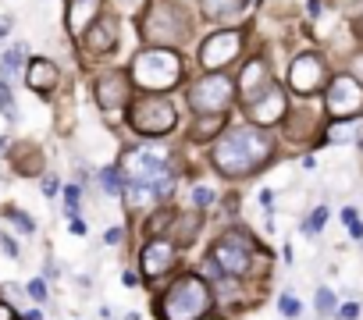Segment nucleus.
Instances as JSON below:
<instances>
[{
	"mask_svg": "<svg viewBox=\"0 0 363 320\" xmlns=\"http://www.w3.org/2000/svg\"><path fill=\"white\" fill-rule=\"evenodd\" d=\"M271 153V139L264 132H253V128H239L232 135H225L218 146H214V164L221 175L228 178H239L246 171H253L260 160H267Z\"/></svg>",
	"mask_w": 363,
	"mask_h": 320,
	"instance_id": "obj_1",
	"label": "nucleus"
},
{
	"mask_svg": "<svg viewBox=\"0 0 363 320\" xmlns=\"http://www.w3.org/2000/svg\"><path fill=\"white\" fill-rule=\"evenodd\" d=\"M182 79V61L174 50H143L135 54L132 61V82L157 93V89H167Z\"/></svg>",
	"mask_w": 363,
	"mask_h": 320,
	"instance_id": "obj_2",
	"label": "nucleus"
},
{
	"mask_svg": "<svg viewBox=\"0 0 363 320\" xmlns=\"http://www.w3.org/2000/svg\"><path fill=\"white\" fill-rule=\"evenodd\" d=\"M207 309H211V292L196 274L174 281L164 295V320H200Z\"/></svg>",
	"mask_w": 363,
	"mask_h": 320,
	"instance_id": "obj_3",
	"label": "nucleus"
},
{
	"mask_svg": "<svg viewBox=\"0 0 363 320\" xmlns=\"http://www.w3.org/2000/svg\"><path fill=\"white\" fill-rule=\"evenodd\" d=\"M128 121H132V128H135L139 135H150V139H157V135H167V132L174 128V107H171V100L146 96V100L132 103V110H128Z\"/></svg>",
	"mask_w": 363,
	"mask_h": 320,
	"instance_id": "obj_4",
	"label": "nucleus"
},
{
	"mask_svg": "<svg viewBox=\"0 0 363 320\" xmlns=\"http://www.w3.org/2000/svg\"><path fill=\"white\" fill-rule=\"evenodd\" d=\"M232 79H225V75H207V79H200L193 89H189V103H193V110L196 114H221L225 107H228V100H232Z\"/></svg>",
	"mask_w": 363,
	"mask_h": 320,
	"instance_id": "obj_5",
	"label": "nucleus"
},
{
	"mask_svg": "<svg viewBox=\"0 0 363 320\" xmlns=\"http://www.w3.org/2000/svg\"><path fill=\"white\" fill-rule=\"evenodd\" d=\"M171 22H182V11L174 4H153L139 29L150 43H178L186 36V25H171Z\"/></svg>",
	"mask_w": 363,
	"mask_h": 320,
	"instance_id": "obj_6",
	"label": "nucleus"
},
{
	"mask_svg": "<svg viewBox=\"0 0 363 320\" xmlns=\"http://www.w3.org/2000/svg\"><path fill=\"white\" fill-rule=\"evenodd\" d=\"M121 171H125L132 182H146V185H153L160 175H167V153L157 149V146H139V149L125 153Z\"/></svg>",
	"mask_w": 363,
	"mask_h": 320,
	"instance_id": "obj_7",
	"label": "nucleus"
},
{
	"mask_svg": "<svg viewBox=\"0 0 363 320\" xmlns=\"http://www.w3.org/2000/svg\"><path fill=\"white\" fill-rule=\"evenodd\" d=\"M250 249H253V246H250L246 235L228 232V235L218 239V246H214V260H218V267H221L225 274L242 278V274L250 270V263H253V253H250Z\"/></svg>",
	"mask_w": 363,
	"mask_h": 320,
	"instance_id": "obj_8",
	"label": "nucleus"
},
{
	"mask_svg": "<svg viewBox=\"0 0 363 320\" xmlns=\"http://www.w3.org/2000/svg\"><path fill=\"white\" fill-rule=\"evenodd\" d=\"M328 110L338 118V121H349L363 110V86L352 79V75H338L328 89Z\"/></svg>",
	"mask_w": 363,
	"mask_h": 320,
	"instance_id": "obj_9",
	"label": "nucleus"
},
{
	"mask_svg": "<svg viewBox=\"0 0 363 320\" xmlns=\"http://www.w3.org/2000/svg\"><path fill=\"white\" fill-rule=\"evenodd\" d=\"M239 47H242V36H239L235 29H228V33H218V36H211V40L203 43V54H200V61H203V68L218 72V68H225L228 61H235Z\"/></svg>",
	"mask_w": 363,
	"mask_h": 320,
	"instance_id": "obj_10",
	"label": "nucleus"
},
{
	"mask_svg": "<svg viewBox=\"0 0 363 320\" xmlns=\"http://www.w3.org/2000/svg\"><path fill=\"white\" fill-rule=\"evenodd\" d=\"M289 82H292V89L303 93V96L317 93V89L324 86V61H320L317 54L296 57V61H292V72H289Z\"/></svg>",
	"mask_w": 363,
	"mask_h": 320,
	"instance_id": "obj_11",
	"label": "nucleus"
},
{
	"mask_svg": "<svg viewBox=\"0 0 363 320\" xmlns=\"http://www.w3.org/2000/svg\"><path fill=\"white\" fill-rule=\"evenodd\" d=\"M128 96H132V89H128V79L121 75V72H111V75H100L96 79V103L104 107V110H118V107H125L128 103Z\"/></svg>",
	"mask_w": 363,
	"mask_h": 320,
	"instance_id": "obj_12",
	"label": "nucleus"
},
{
	"mask_svg": "<svg viewBox=\"0 0 363 320\" xmlns=\"http://www.w3.org/2000/svg\"><path fill=\"white\" fill-rule=\"evenodd\" d=\"M281 114H285V93L274 86L267 89V96H257L250 103V118L257 125H274V121H281Z\"/></svg>",
	"mask_w": 363,
	"mask_h": 320,
	"instance_id": "obj_13",
	"label": "nucleus"
},
{
	"mask_svg": "<svg viewBox=\"0 0 363 320\" xmlns=\"http://www.w3.org/2000/svg\"><path fill=\"white\" fill-rule=\"evenodd\" d=\"M171 263H174V246H171L167 239H153V242L143 249V274H146V278L164 274Z\"/></svg>",
	"mask_w": 363,
	"mask_h": 320,
	"instance_id": "obj_14",
	"label": "nucleus"
},
{
	"mask_svg": "<svg viewBox=\"0 0 363 320\" xmlns=\"http://www.w3.org/2000/svg\"><path fill=\"white\" fill-rule=\"evenodd\" d=\"M100 4H104V0H68V29L75 36H86L89 25L100 15Z\"/></svg>",
	"mask_w": 363,
	"mask_h": 320,
	"instance_id": "obj_15",
	"label": "nucleus"
},
{
	"mask_svg": "<svg viewBox=\"0 0 363 320\" xmlns=\"http://www.w3.org/2000/svg\"><path fill=\"white\" fill-rule=\"evenodd\" d=\"M57 79H61V72H57V64L47 61V57H36V61H29V68H26V82H29L36 93H50V89L57 86Z\"/></svg>",
	"mask_w": 363,
	"mask_h": 320,
	"instance_id": "obj_16",
	"label": "nucleus"
},
{
	"mask_svg": "<svg viewBox=\"0 0 363 320\" xmlns=\"http://www.w3.org/2000/svg\"><path fill=\"white\" fill-rule=\"evenodd\" d=\"M82 40H86V47H89L93 54H107V50L114 47V40H118V29H114V22H93Z\"/></svg>",
	"mask_w": 363,
	"mask_h": 320,
	"instance_id": "obj_17",
	"label": "nucleus"
},
{
	"mask_svg": "<svg viewBox=\"0 0 363 320\" xmlns=\"http://www.w3.org/2000/svg\"><path fill=\"white\" fill-rule=\"evenodd\" d=\"M267 86V61L264 57H257V61H250L246 64V72H242V93H246V100L253 103L257 96H260V89Z\"/></svg>",
	"mask_w": 363,
	"mask_h": 320,
	"instance_id": "obj_18",
	"label": "nucleus"
},
{
	"mask_svg": "<svg viewBox=\"0 0 363 320\" xmlns=\"http://www.w3.org/2000/svg\"><path fill=\"white\" fill-rule=\"evenodd\" d=\"M242 4H246V0H200V11H203V18L221 22V18L242 11Z\"/></svg>",
	"mask_w": 363,
	"mask_h": 320,
	"instance_id": "obj_19",
	"label": "nucleus"
},
{
	"mask_svg": "<svg viewBox=\"0 0 363 320\" xmlns=\"http://www.w3.org/2000/svg\"><path fill=\"white\" fill-rule=\"evenodd\" d=\"M22 64H26V43L4 50V57H0V79H8V82H11V79L22 72Z\"/></svg>",
	"mask_w": 363,
	"mask_h": 320,
	"instance_id": "obj_20",
	"label": "nucleus"
},
{
	"mask_svg": "<svg viewBox=\"0 0 363 320\" xmlns=\"http://www.w3.org/2000/svg\"><path fill=\"white\" fill-rule=\"evenodd\" d=\"M4 217H8V221H11V224H15L18 232H26V235H33V232H36V221H33V217H29L26 210H18V207H11V203L4 207Z\"/></svg>",
	"mask_w": 363,
	"mask_h": 320,
	"instance_id": "obj_21",
	"label": "nucleus"
},
{
	"mask_svg": "<svg viewBox=\"0 0 363 320\" xmlns=\"http://www.w3.org/2000/svg\"><path fill=\"white\" fill-rule=\"evenodd\" d=\"M0 114L4 118H18V110H15V93H11V82L8 79H0Z\"/></svg>",
	"mask_w": 363,
	"mask_h": 320,
	"instance_id": "obj_22",
	"label": "nucleus"
},
{
	"mask_svg": "<svg viewBox=\"0 0 363 320\" xmlns=\"http://www.w3.org/2000/svg\"><path fill=\"white\" fill-rule=\"evenodd\" d=\"M221 128V114H211V118H200L193 125V139H211L214 132Z\"/></svg>",
	"mask_w": 363,
	"mask_h": 320,
	"instance_id": "obj_23",
	"label": "nucleus"
},
{
	"mask_svg": "<svg viewBox=\"0 0 363 320\" xmlns=\"http://www.w3.org/2000/svg\"><path fill=\"white\" fill-rule=\"evenodd\" d=\"M121 175H125V171H118V168L100 171V185H104L107 196H118V193H121Z\"/></svg>",
	"mask_w": 363,
	"mask_h": 320,
	"instance_id": "obj_24",
	"label": "nucleus"
},
{
	"mask_svg": "<svg viewBox=\"0 0 363 320\" xmlns=\"http://www.w3.org/2000/svg\"><path fill=\"white\" fill-rule=\"evenodd\" d=\"M324 221H328V210H324V207H317V210L303 221V232H306V235H317V232L324 228Z\"/></svg>",
	"mask_w": 363,
	"mask_h": 320,
	"instance_id": "obj_25",
	"label": "nucleus"
},
{
	"mask_svg": "<svg viewBox=\"0 0 363 320\" xmlns=\"http://www.w3.org/2000/svg\"><path fill=\"white\" fill-rule=\"evenodd\" d=\"M79 200H82V189H79V185H68V189H65V207H68V217H79Z\"/></svg>",
	"mask_w": 363,
	"mask_h": 320,
	"instance_id": "obj_26",
	"label": "nucleus"
},
{
	"mask_svg": "<svg viewBox=\"0 0 363 320\" xmlns=\"http://www.w3.org/2000/svg\"><path fill=\"white\" fill-rule=\"evenodd\" d=\"M328 139L331 142H349L352 139V125H331L328 128Z\"/></svg>",
	"mask_w": 363,
	"mask_h": 320,
	"instance_id": "obj_27",
	"label": "nucleus"
},
{
	"mask_svg": "<svg viewBox=\"0 0 363 320\" xmlns=\"http://www.w3.org/2000/svg\"><path fill=\"white\" fill-rule=\"evenodd\" d=\"M278 309H281V313H285V316H299V299H296V295H289V292H285V295H281V299H278Z\"/></svg>",
	"mask_w": 363,
	"mask_h": 320,
	"instance_id": "obj_28",
	"label": "nucleus"
},
{
	"mask_svg": "<svg viewBox=\"0 0 363 320\" xmlns=\"http://www.w3.org/2000/svg\"><path fill=\"white\" fill-rule=\"evenodd\" d=\"M207 203H214V189H211V185L193 189V207H207Z\"/></svg>",
	"mask_w": 363,
	"mask_h": 320,
	"instance_id": "obj_29",
	"label": "nucleus"
},
{
	"mask_svg": "<svg viewBox=\"0 0 363 320\" xmlns=\"http://www.w3.org/2000/svg\"><path fill=\"white\" fill-rule=\"evenodd\" d=\"M342 221H345V228L356 235V239H363V224H359V217H356V210H342Z\"/></svg>",
	"mask_w": 363,
	"mask_h": 320,
	"instance_id": "obj_30",
	"label": "nucleus"
},
{
	"mask_svg": "<svg viewBox=\"0 0 363 320\" xmlns=\"http://www.w3.org/2000/svg\"><path fill=\"white\" fill-rule=\"evenodd\" d=\"M317 309H320L324 316H328V313L335 309V295H331L328 288H320V292H317Z\"/></svg>",
	"mask_w": 363,
	"mask_h": 320,
	"instance_id": "obj_31",
	"label": "nucleus"
},
{
	"mask_svg": "<svg viewBox=\"0 0 363 320\" xmlns=\"http://www.w3.org/2000/svg\"><path fill=\"white\" fill-rule=\"evenodd\" d=\"M0 246H4V253H8L11 260H18V253H22V249H18V242H15V239L4 232V228H0Z\"/></svg>",
	"mask_w": 363,
	"mask_h": 320,
	"instance_id": "obj_32",
	"label": "nucleus"
},
{
	"mask_svg": "<svg viewBox=\"0 0 363 320\" xmlns=\"http://www.w3.org/2000/svg\"><path fill=\"white\" fill-rule=\"evenodd\" d=\"M57 193H61V182H57L54 175H47V178H43V196H47V200H54Z\"/></svg>",
	"mask_w": 363,
	"mask_h": 320,
	"instance_id": "obj_33",
	"label": "nucleus"
},
{
	"mask_svg": "<svg viewBox=\"0 0 363 320\" xmlns=\"http://www.w3.org/2000/svg\"><path fill=\"white\" fill-rule=\"evenodd\" d=\"M29 295L36 299V302H47V285L36 278V281H29Z\"/></svg>",
	"mask_w": 363,
	"mask_h": 320,
	"instance_id": "obj_34",
	"label": "nucleus"
},
{
	"mask_svg": "<svg viewBox=\"0 0 363 320\" xmlns=\"http://www.w3.org/2000/svg\"><path fill=\"white\" fill-rule=\"evenodd\" d=\"M338 316H342V320H356V316H359V306H356V302H345V306L338 309Z\"/></svg>",
	"mask_w": 363,
	"mask_h": 320,
	"instance_id": "obj_35",
	"label": "nucleus"
},
{
	"mask_svg": "<svg viewBox=\"0 0 363 320\" xmlns=\"http://www.w3.org/2000/svg\"><path fill=\"white\" fill-rule=\"evenodd\" d=\"M104 242H107V246H118V242H121V228H107Z\"/></svg>",
	"mask_w": 363,
	"mask_h": 320,
	"instance_id": "obj_36",
	"label": "nucleus"
},
{
	"mask_svg": "<svg viewBox=\"0 0 363 320\" xmlns=\"http://www.w3.org/2000/svg\"><path fill=\"white\" fill-rule=\"evenodd\" d=\"M72 232H75V235H86L89 228H86V221H82V217H72Z\"/></svg>",
	"mask_w": 363,
	"mask_h": 320,
	"instance_id": "obj_37",
	"label": "nucleus"
},
{
	"mask_svg": "<svg viewBox=\"0 0 363 320\" xmlns=\"http://www.w3.org/2000/svg\"><path fill=\"white\" fill-rule=\"evenodd\" d=\"M121 281H125L128 288H135V285H139V278H135V270H125V274H121Z\"/></svg>",
	"mask_w": 363,
	"mask_h": 320,
	"instance_id": "obj_38",
	"label": "nucleus"
},
{
	"mask_svg": "<svg viewBox=\"0 0 363 320\" xmlns=\"http://www.w3.org/2000/svg\"><path fill=\"white\" fill-rule=\"evenodd\" d=\"M0 320H15V309H11V306H4V302H0Z\"/></svg>",
	"mask_w": 363,
	"mask_h": 320,
	"instance_id": "obj_39",
	"label": "nucleus"
},
{
	"mask_svg": "<svg viewBox=\"0 0 363 320\" xmlns=\"http://www.w3.org/2000/svg\"><path fill=\"white\" fill-rule=\"evenodd\" d=\"M0 153H4V139H0Z\"/></svg>",
	"mask_w": 363,
	"mask_h": 320,
	"instance_id": "obj_40",
	"label": "nucleus"
}]
</instances>
